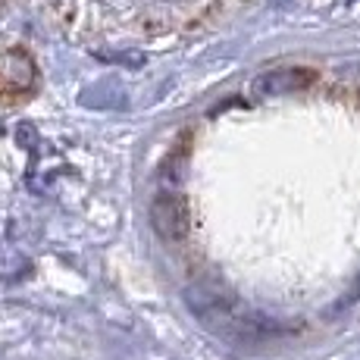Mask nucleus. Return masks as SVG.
<instances>
[{
    "instance_id": "f257e3e1",
    "label": "nucleus",
    "mask_w": 360,
    "mask_h": 360,
    "mask_svg": "<svg viewBox=\"0 0 360 360\" xmlns=\"http://www.w3.org/2000/svg\"><path fill=\"white\" fill-rule=\"evenodd\" d=\"M185 304H188V310L207 329L223 338H232V342L254 345V342H266V338L282 335L279 323H273L269 316L257 314V310L245 307V304L235 301L229 295L213 292V288H204V285L188 288L185 292Z\"/></svg>"
},
{
    "instance_id": "7ed1b4c3",
    "label": "nucleus",
    "mask_w": 360,
    "mask_h": 360,
    "mask_svg": "<svg viewBox=\"0 0 360 360\" xmlns=\"http://www.w3.org/2000/svg\"><path fill=\"white\" fill-rule=\"evenodd\" d=\"M38 82V66L25 47L0 51V98H22Z\"/></svg>"
},
{
    "instance_id": "f03ea898",
    "label": "nucleus",
    "mask_w": 360,
    "mask_h": 360,
    "mask_svg": "<svg viewBox=\"0 0 360 360\" xmlns=\"http://www.w3.org/2000/svg\"><path fill=\"white\" fill-rule=\"evenodd\" d=\"M150 226L160 235L163 241L176 245V241H185L191 232V204L182 191L166 188L160 191L154 200H150Z\"/></svg>"
},
{
    "instance_id": "20e7f679",
    "label": "nucleus",
    "mask_w": 360,
    "mask_h": 360,
    "mask_svg": "<svg viewBox=\"0 0 360 360\" xmlns=\"http://www.w3.org/2000/svg\"><path fill=\"white\" fill-rule=\"evenodd\" d=\"M316 82V72L307 66H285V69H269L251 82L254 98H276V94H295L304 91Z\"/></svg>"
},
{
    "instance_id": "39448f33",
    "label": "nucleus",
    "mask_w": 360,
    "mask_h": 360,
    "mask_svg": "<svg viewBox=\"0 0 360 360\" xmlns=\"http://www.w3.org/2000/svg\"><path fill=\"white\" fill-rule=\"evenodd\" d=\"M16 141H22L25 148H32V144H34V129L32 126H19L16 129Z\"/></svg>"
}]
</instances>
